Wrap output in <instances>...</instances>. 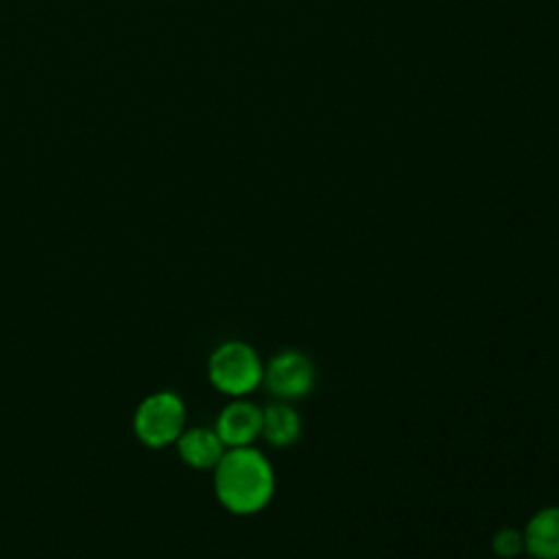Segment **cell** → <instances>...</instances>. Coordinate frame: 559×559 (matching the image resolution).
<instances>
[{
  "label": "cell",
  "mask_w": 559,
  "mask_h": 559,
  "mask_svg": "<svg viewBox=\"0 0 559 559\" xmlns=\"http://www.w3.org/2000/svg\"><path fill=\"white\" fill-rule=\"evenodd\" d=\"M214 472V496L234 515H253L275 496V469L253 445L227 448Z\"/></svg>",
  "instance_id": "obj_1"
},
{
  "label": "cell",
  "mask_w": 559,
  "mask_h": 559,
  "mask_svg": "<svg viewBox=\"0 0 559 559\" xmlns=\"http://www.w3.org/2000/svg\"><path fill=\"white\" fill-rule=\"evenodd\" d=\"M262 378L264 362L247 341H223L207 358V380L227 397H249V393L262 386Z\"/></svg>",
  "instance_id": "obj_2"
},
{
  "label": "cell",
  "mask_w": 559,
  "mask_h": 559,
  "mask_svg": "<svg viewBox=\"0 0 559 559\" xmlns=\"http://www.w3.org/2000/svg\"><path fill=\"white\" fill-rule=\"evenodd\" d=\"M133 435L151 450L175 445L188 426L186 402L175 391L148 393L133 413Z\"/></svg>",
  "instance_id": "obj_3"
},
{
  "label": "cell",
  "mask_w": 559,
  "mask_h": 559,
  "mask_svg": "<svg viewBox=\"0 0 559 559\" xmlns=\"http://www.w3.org/2000/svg\"><path fill=\"white\" fill-rule=\"evenodd\" d=\"M317 369L308 354L299 349H282L269 362H264L262 384L275 400L297 402L314 389Z\"/></svg>",
  "instance_id": "obj_4"
},
{
  "label": "cell",
  "mask_w": 559,
  "mask_h": 559,
  "mask_svg": "<svg viewBox=\"0 0 559 559\" xmlns=\"http://www.w3.org/2000/svg\"><path fill=\"white\" fill-rule=\"evenodd\" d=\"M225 448L253 445L262 432V408L249 397H229L214 421Z\"/></svg>",
  "instance_id": "obj_5"
},
{
  "label": "cell",
  "mask_w": 559,
  "mask_h": 559,
  "mask_svg": "<svg viewBox=\"0 0 559 559\" xmlns=\"http://www.w3.org/2000/svg\"><path fill=\"white\" fill-rule=\"evenodd\" d=\"M175 448L179 459L199 472L214 469L227 450L214 426H186L181 437L175 441Z\"/></svg>",
  "instance_id": "obj_6"
},
{
  "label": "cell",
  "mask_w": 559,
  "mask_h": 559,
  "mask_svg": "<svg viewBox=\"0 0 559 559\" xmlns=\"http://www.w3.org/2000/svg\"><path fill=\"white\" fill-rule=\"evenodd\" d=\"M524 533V550L533 559H559V504L544 507L531 515Z\"/></svg>",
  "instance_id": "obj_7"
},
{
  "label": "cell",
  "mask_w": 559,
  "mask_h": 559,
  "mask_svg": "<svg viewBox=\"0 0 559 559\" xmlns=\"http://www.w3.org/2000/svg\"><path fill=\"white\" fill-rule=\"evenodd\" d=\"M304 421L293 402L275 400L273 404L262 408V432L264 439L273 448H290L301 439Z\"/></svg>",
  "instance_id": "obj_8"
},
{
  "label": "cell",
  "mask_w": 559,
  "mask_h": 559,
  "mask_svg": "<svg viewBox=\"0 0 559 559\" xmlns=\"http://www.w3.org/2000/svg\"><path fill=\"white\" fill-rule=\"evenodd\" d=\"M491 548L498 557L502 559H515L520 557L524 550V533L522 528H513V526H504L500 531H496L493 539H491Z\"/></svg>",
  "instance_id": "obj_9"
},
{
  "label": "cell",
  "mask_w": 559,
  "mask_h": 559,
  "mask_svg": "<svg viewBox=\"0 0 559 559\" xmlns=\"http://www.w3.org/2000/svg\"><path fill=\"white\" fill-rule=\"evenodd\" d=\"M528 559H533V557H528Z\"/></svg>",
  "instance_id": "obj_10"
}]
</instances>
